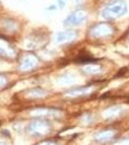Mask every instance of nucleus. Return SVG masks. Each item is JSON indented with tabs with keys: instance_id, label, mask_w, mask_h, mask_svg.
Returning <instances> with one entry per match:
<instances>
[{
	"instance_id": "f257e3e1",
	"label": "nucleus",
	"mask_w": 129,
	"mask_h": 145,
	"mask_svg": "<svg viewBox=\"0 0 129 145\" xmlns=\"http://www.w3.org/2000/svg\"><path fill=\"white\" fill-rule=\"evenodd\" d=\"M127 6L123 0H115L105 8L102 16L105 19H116L125 14Z\"/></svg>"
},
{
	"instance_id": "f03ea898",
	"label": "nucleus",
	"mask_w": 129,
	"mask_h": 145,
	"mask_svg": "<svg viewBox=\"0 0 129 145\" xmlns=\"http://www.w3.org/2000/svg\"><path fill=\"white\" fill-rule=\"evenodd\" d=\"M84 19H85V16L82 13H75L74 15H71V16L67 19V21H68V22L70 21L71 23H74V24H78V22L84 20ZM67 21H66V22H67Z\"/></svg>"
}]
</instances>
